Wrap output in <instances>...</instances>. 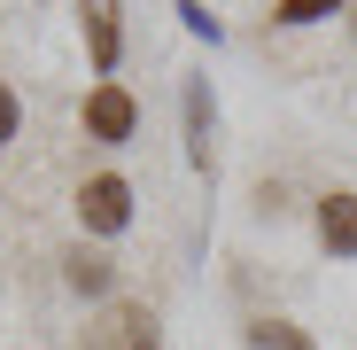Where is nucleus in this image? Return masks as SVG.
Returning <instances> with one entry per match:
<instances>
[{"label": "nucleus", "mask_w": 357, "mask_h": 350, "mask_svg": "<svg viewBox=\"0 0 357 350\" xmlns=\"http://www.w3.org/2000/svg\"><path fill=\"white\" fill-rule=\"evenodd\" d=\"M187 133H195V163L210 171V101H202V86H187Z\"/></svg>", "instance_id": "7"}, {"label": "nucleus", "mask_w": 357, "mask_h": 350, "mask_svg": "<svg viewBox=\"0 0 357 350\" xmlns=\"http://www.w3.org/2000/svg\"><path fill=\"white\" fill-rule=\"evenodd\" d=\"M78 218H86V233H125V226H132V187L116 180V171L86 180V187H78Z\"/></svg>", "instance_id": "2"}, {"label": "nucleus", "mask_w": 357, "mask_h": 350, "mask_svg": "<svg viewBox=\"0 0 357 350\" xmlns=\"http://www.w3.org/2000/svg\"><path fill=\"white\" fill-rule=\"evenodd\" d=\"M63 280L78 288V296H109V280H116V272H109V257H93V249H70V257H63Z\"/></svg>", "instance_id": "6"}, {"label": "nucleus", "mask_w": 357, "mask_h": 350, "mask_svg": "<svg viewBox=\"0 0 357 350\" xmlns=\"http://www.w3.org/2000/svg\"><path fill=\"white\" fill-rule=\"evenodd\" d=\"M86 39H93V71H116V39H125V31H116V8H109V0L86 8Z\"/></svg>", "instance_id": "5"}, {"label": "nucleus", "mask_w": 357, "mask_h": 350, "mask_svg": "<svg viewBox=\"0 0 357 350\" xmlns=\"http://www.w3.org/2000/svg\"><path fill=\"white\" fill-rule=\"evenodd\" d=\"M132 125H140V101L116 86V78H101V86L86 94V133H93L101 148H125V140H132Z\"/></svg>", "instance_id": "1"}, {"label": "nucleus", "mask_w": 357, "mask_h": 350, "mask_svg": "<svg viewBox=\"0 0 357 350\" xmlns=\"http://www.w3.org/2000/svg\"><path fill=\"white\" fill-rule=\"evenodd\" d=\"M16 140V94H8V78H0V148Z\"/></svg>", "instance_id": "10"}, {"label": "nucleus", "mask_w": 357, "mask_h": 350, "mask_svg": "<svg viewBox=\"0 0 357 350\" xmlns=\"http://www.w3.org/2000/svg\"><path fill=\"white\" fill-rule=\"evenodd\" d=\"M109 350H155V319L140 304H116L109 312Z\"/></svg>", "instance_id": "4"}, {"label": "nucleus", "mask_w": 357, "mask_h": 350, "mask_svg": "<svg viewBox=\"0 0 357 350\" xmlns=\"http://www.w3.org/2000/svg\"><path fill=\"white\" fill-rule=\"evenodd\" d=\"M272 16H280V24H319V16H334V0H280Z\"/></svg>", "instance_id": "9"}, {"label": "nucleus", "mask_w": 357, "mask_h": 350, "mask_svg": "<svg viewBox=\"0 0 357 350\" xmlns=\"http://www.w3.org/2000/svg\"><path fill=\"white\" fill-rule=\"evenodd\" d=\"M319 242H326L334 257H357V195H349V187L319 195Z\"/></svg>", "instance_id": "3"}, {"label": "nucleus", "mask_w": 357, "mask_h": 350, "mask_svg": "<svg viewBox=\"0 0 357 350\" xmlns=\"http://www.w3.org/2000/svg\"><path fill=\"white\" fill-rule=\"evenodd\" d=\"M249 350H311V342L295 335L287 319H257V327H249Z\"/></svg>", "instance_id": "8"}]
</instances>
